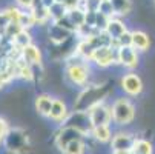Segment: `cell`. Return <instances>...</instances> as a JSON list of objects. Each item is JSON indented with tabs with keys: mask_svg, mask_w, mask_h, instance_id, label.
<instances>
[{
	"mask_svg": "<svg viewBox=\"0 0 155 154\" xmlns=\"http://www.w3.org/2000/svg\"><path fill=\"white\" fill-rule=\"evenodd\" d=\"M66 68H64V77L71 85L74 86H84L86 82L89 80L91 76V67L89 62L83 60L75 53L66 60Z\"/></svg>",
	"mask_w": 155,
	"mask_h": 154,
	"instance_id": "cell-1",
	"label": "cell"
},
{
	"mask_svg": "<svg viewBox=\"0 0 155 154\" xmlns=\"http://www.w3.org/2000/svg\"><path fill=\"white\" fill-rule=\"evenodd\" d=\"M110 111H112V122L117 126L130 125L135 119V105L124 96L117 97L112 102Z\"/></svg>",
	"mask_w": 155,
	"mask_h": 154,
	"instance_id": "cell-2",
	"label": "cell"
},
{
	"mask_svg": "<svg viewBox=\"0 0 155 154\" xmlns=\"http://www.w3.org/2000/svg\"><path fill=\"white\" fill-rule=\"evenodd\" d=\"M87 116H89L92 126L100 125H110L112 122V111H110V105H107L104 100H100L94 105H91L86 109Z\"/></svg>",
	"mask_w": 155,
	"mask_h": 154,
	"instance_id": "cell-3",
	"label": "cell"
},
{
	"mask_svg": "<svg viewBox=\"0 0 155 154\" xmlns=\"http://www.w3.org/2000/svg\"><path fill=\"white\" fill-rule=\"evenodd\" d=\"M3 145L8 151L14 154H23L28 149V137L21 129H8L3 139Z\"/></svg>",
	"mask_w": 155,
	"mask_h": 154,
	"instance_id": "cell-4",
	"label": "cell"
},
{
	"mask_svg": "<svg viewBox=\"0 0 155 154\" xmlns=\"http://www.w3.org/2000/svg\"><path fill=\"white\" fill-rule=\"evenodd\" d=\"M63 126H71V128H75L78 129L81 134L87 136L92 133V122L89 119V116H87V113L84 111V109H77V111L74 113H69L68 119H66L63 122Z\"/></svg>",
	"mask_w": 155,
	"mask_h": 154,
	"instance_id": "cell-5",
	"label": "cell"
},
{
	"mask_svg": "<svg viewBox=\"0 0 155 154\" xmlns=\"http://www.w3.org/2000/svg\"><path fill=\"white\" fill-rule=\"evenodd\" d=\"M120 86H121V91H123L124 94L130 96V97L140 96V94L143 93V88H144L141 77H140L137 73H134V71H129V73H126V74L121 77Z\"/></svg>",
	"mask_w": 155,
	"mask_h": 154,
	"instance_id": "cell-6",
	"label": "cell"
},
{
	"mask_svg": "<svg viewBox=\"0 0 155 154\" xmlns=\"http://www.w3.org/2000/svg\"><path fill=\"white\" fill-rule=\"evenodd\" d=\"M91 62L94 65H97L98 68H107L110 65L117 63V50L112 45L100 46L94 51Z\"/></svg>",
	"mask_w": 155,
	"mask_h": 154,
	"instance_id": "cell-7",
	"label": "cell"
},
{
	"mask_svg": "<svg viewBox=\"0 0 155 154\" xmlns=\"http://www.w3.org/2000/svg\"><path fill=\"white\" fill-rule=\"evenodd\" d=\"M117 63L126 70H135L140 63L138 51L132 46H123L117 50Z\"/></svg>",
	"mask_w": 155,
	"mask_h": 154,
	"instance_id": "cell-8",
	"label": "cell"
},
{
	"mask_svg": "<svg viewBox=\"0 0 155 154\" xmlns=\"http://www.w3.org/2000/svg\"><path fill=\"white\" fill-rule=\"evenodd\" d=\"M83 137H84V134H81L78 129L71 128V126H61V129L58 131L57 136H55V146L63 152L64 148L68 146L71 142L83 139Z\"/></svg>",
	"mask_w": 155,
	"mask_h": 154,
	"instance_id": "cell-9",
	"label": "cell"
},
{
	"mask_svg": "<svg viewBox=\"0 0 155 154\" xmlns=\"http://www.w3.org/2000/svg\"><path fill=\"white\" fill-rule=\"evenodd\" d=\"M135 139L130 133H124V131H120V133L114 134L112 140H110V148H112V152H118V151H132L135 143Z\"/></svg>",
	"mask_w": 155,
	"mask_h": 154,
	"instance_id": "cell-10",
	"label": "cell"
},
{
	"mask_svg": "<svg viewBox=\"0 0 155 154\" xmlns=\"http://www.w3.org/2000/svg\"><path fill=\"white\" fill-rule=\"evenodd\" d=\"M69 116V109H68V105L63 99H58V97H54V103H52V108H51V113H49V117L52 122L55 123H63Z\"/></svg>",
	"mask_w": 155,
	"mask_h": 154,
	"instance_id": "cell-11",
	"label": "cell"
},
{
	"mask_svg": "<svg viewBox=\"0 0 155 154\" xmlns=\"http://www.w3.org/2000/svg\"><path fill=\"white\" fill-rule=\"evenodd\" d=\"M34 20H35V25L37 26H45L49 23L51 15H49V8H46L45 5L41 3V0H35L32 8L29 9Z\"/></svg>",
	"mask_w": 155,
	"mask_h": 154,
	"instance_id": "cell-12",
	"label": "cell"
},
{
	"mask_svg": "<svg viewBox=\"0 0 155 154\" xmlns=\"http://www.w3.org/2000/svg\"><path fill=\"white\" fill-rule=\"evenodd\" d=\"M20 57L23 59V62H26L31 67H41L43 63V57H41V51L37 45H29L25 50L20 51Z\"/></svg>",
	"mask_w": 155,
	"mask_h": 154,
	"instance_id": "cell-13",
	"label": "cell"
},
{
	"mask_svg": "<svg viewBox=\"0 0 155 154\" xmlns=\"http://www.w3.org/2000/svg\"><path fill=\"white\" fill-rule=\"evenodd\" d=\"M126 31H129L127 26H126V23H124L121 19H118V17L110 19L109 23H107V26H106V29H104V33L107 34V37L110 39V42L117 40V39H118L120 36H123Z\"/></svg>",
	"mask_w": 155,
	"mask_h": 154,
	"instance_id": "cell-14",
	"label": "cell"
},
{
	"mask_svg": "<svg viewBox=\"0 0 155 154\" xmlns=\"http://www.w3.org/2000/svg\"><path fill=\"white\" fill-rule=\"evenodd\" d=\"M52 103H54V97L51 94H38L34 100V106H35V111L43 116V117H49V113H51V108H52Z\"/></svg>",
	"mask_w": 155,
	"mask_h": 154,
	"instance_id": "cell-15",
	"label": "cell"
},
{
	"mask_svg": "<svg viewBox=\"0 0 155 154\" xmlns=\"http://www.w3.org/2000/svg\"><path fill=\"white\" fill-rule=\"evenodd\" d=\"M149 46H150V37L147 33L141 29L132 31V48L137 50L138 53H144L149 50Z\"/></svg>",
	"mask_w": 155,
	"mask_h": 154,
	"instance_id": "cell-16",
	"label": "cell"
},
{
	"mask_svg": "<svg viewBox=\"0 0 155 154\" xmlns=\"http://www.w3.org/2000/svg\"><path fill=\"white\" fill-rule=\"evenodd\" d=\"M48 37H49V40L54 43V45H61V43H64L71 37V33L51 22V25L48 28Z\"/></svg>",
	"mask_w": 155,
	"mask_h": 154,
	"instance_id": "cell-17",
	"label": "cell"
},
{
	"mask_svg": "<svg viewBox=\"0 0 155 154\" xmlns=\"http://www.w3.org/2000/svg\"><path fill=\"white\" fill-rule=\"evenodd\" d=\"M91 136L100 142V143H107L112 140L114 134H112V129H110V125H100V126H94Z\"/></svg>",
	"mask_w": 155,
	"mask_h": 154,
	"instance_id": "cell-18",
	"label": "cell"
},
{
	"mask_svg": "<svg viewBox=\"0 0 155 154\" xmlns=\"http://www.w3.org/2000/svg\"><path fill=\"white\" fill-rule=\"evenodd\" d=\"M109 2L114 8L115 17H118V19L129 15L132 11V0H109Z\"/></svg>",
	"mask_w": 155,
	"mask_h": 154,
	"instance_id": "cell-19",
	"label": "cell"
},
{
	"mask_svg": "<svg viewBox=\"0 0 155 154\" xmlns=\"http://www.w3.org/2000/svg\"><path fill=\"white\" fill-rule=\"evenodd\" d=\"M94 51H95V48H94L87 40H78V43H77V46H75V51H74V53H75L78 57H81L83 60L91 62Z\"/></svg>",
	"mask_w": 155,
	"mask_h": 154,
	"instance_id": "cell-20",
	"label": "cell"
},
{
	"mask_svg": "<svg viewBox=\"0 0 155 154\" xmlns=\"http://www.w3.org/2000/svg\"><path fill=\"white\" fill-rule=\"evenodd\" d=\"M15 22L21 26V29H25V31H31V28L37 26V25H35V20H34V17H32V14H31V11L20 9Z\"/></svg>",
	"mask_w": 155,
	"mask_h": 154,
	"instance_id": "cell-21",
	"label": "cell"
},
{
	"mask_svg": "<svg viewBox=\"0 0 155 154\" xmlns=\"http://www.w3.org/2000/svg\"><path fill=\"white\" fill-rule=\"evenodd\" d=\"M12 45L18 50V51H21V50H25L26 46H29V45H32V36H31V31H21L20 34H17L14 39H12Z\"/></svg>",
	"mask_w": 155,
	"mask_h": 154,
	"instance_id": "cell-22",
	"label": "cell"
},
{
	"mask_svg": "<svg viewBox=\"0 0 155 154\" xmlns=\"http://www.w3.org/2000/svg\"><path fill=\"white\" fill-rule=\"evenodd\" d=\"M68 17H69V20L72 22V25H74L75 28H78V26L84 25L86 11H83V9H80V8L77 6V8H72V9L68 11Z\"/></svg>",
	"mask_w": 155,
	"mask_h": 154,
	"instance_id": "cell-23",
	"label": "cell"
},
{
	"mask_svg": "<svg viewBox=\"0 0 155 154\" xmlns=\"http://www.w3.org/2000/svg\"><path fill=\"white\" fill-rule=\"evenodd\" d=\"M68 8H66L64 3H54L51 8H49V15H51V22H57L60 19H63L66 14H68Z\"/></svg>",
	"mask_w": 155,
	"mask_h": 154,
	"instance_id": "cell-24",
	"label": "cell"
},
{
	"mask_svg": "<svg viewBox=\"0 0 155 154\" xmlns=\"http://www.w3.org/2000/svg\"><path fill=\"white\" fill-rule=\"evenodd\" d=\"M152 143L146 139H135V143H134V154H152Z\"/></svg>",
	"mask_w": 155,
	"mask_h": 154,
	"instance_id": "cell-25",
	"label": "cell"
},
{
	"mask_svg": "<svg viewBox=\"0 0 155 154\" xmlns=\"http://www.w3.org/2000/svg\"><path fill=\"white\" fill-rule=\"evenodd\" d=\"M84 152H86V145H84L83 139L71 142L63 151V154H84Z\"/></svg>",
	"mask_w": 155,
	"mask_h": 154,
	"instance_id": "cell-26",
	"label": "cell"
},
{
	"mask_svg": "<svg viewBox=\"0 0 155 154\" xmlns=\"http://www.w3.org/2000/svg\"><path fill=\"white\" fill-rule=\"evenodd\" d=\"M112 46L115 50L123 48V46H132V31H126L123 36H120L117 40L112 42Z\"/></svg>",
	"mask_w": 155,
	"mask_h": 154,
	"instance_id": "cell-27",
	"label": "cell"
},
{
	"mask_svg": "<svg viewBox=\"0 0 155 154\" xmlns=\"http://www.w3.org/2000/svg\"><path fill=\"white\" fill-rule=\"evenodd\" d=\"M21 31H23V29H21V26L17 23V22H11V23L3 29V34H2V37H6L8 40H12L17 34H20Z\"/></svg>",
	"mask_w": 155,
	"mask_h": 154,
	"instance_id": "cell-28",
	"label": "cell"
},
{
	"mask_svg": "<svg viewBox=\"0 0 155 154\" xmlns=\"http://www.w3.org/2000/svg\"><path fill=\"white\" fill-rule=\"evenodd\" d=\"M97 12H100V14L109 17V19H114V17H115L114 8H112V5H110L109 0H103V2H100V6H98V11H97Z\"/></svg>",
	"mask_w": 155,
	"mask_h": 154,
	"instance_id": "cell-29",
	"label": "cell"
},
{
	"mask_svg": "<svg viewBox=\"0 0 155 154\" xmlns=\"http://www.w3.org/2000/svg\"><path fill=\"white\" fill-rule=\"evenodd\" d=\"M109 17H106V15H103V14H100V12H97V17H95V25H94V28L98 31V33H104V29H106V26H107V23H109Z\"/></svg>",
	"mask_w": 155,
	"mask_h": 154,
	"instance_id": "cell-30",
	"label": "cell"
},
{
	"mask_svg": "<svg viewBox=\"0 0 155 154\" xmlns=\"http://www.w3.org/2000/svg\"><path fill=\"white\" fill-rule=\"evenodd\" d=\"M14 2H15V6H17L18 9L29 11V9L32 8V5H34L35 0H14Z\"/></svg>",
	"mask_w": 155,
	"mask_h": 154,
	"instance_id": "cell-31",
	"label": "cell"
},
{
	"mask_svg": "<svg viewBox=\"0 0 155 154\" xmlns=\"http://www.w3.org/2000/svg\"><path fill=\"white\" fill-rule=\"evenodd\" d=\"M8 123H6V120H3V119H0V143H3V139H5V136H6V133H8Z\"/></svg>",
	"mask_w": 155,
	"mask_h": 154,
	"instance_id": "cell-32",
	"label": "cell"
},
{
	"mask_svg": "<svg viewBox=\"0 0 155 154\" xmlns=\"http://www.w3.org/2000/svg\"><path fill=\"white\" fill-rule=\"evenodd\" d=\"M112 154H134V151H118V152H112Z\"/></svg>",
	"mask_w": 155,
	"mask_h": 154,
	"instance_id": "cell-33",
	"label": "cell"
},
{
	"mask_svg": "<svg viewBox=\"0 0 155 154\" xmlns=\"http://www.w3.org/2000/svg\"><path fill=\"white\" fill-rule=\"evenodd\" d=\"M97 2H103V0H97Z\"/></svg>",
	"mask_w": 155,
	"mask_h": 154,
	"instance_id": "cell-34",
	"label": "cell"
}]
</instances>
